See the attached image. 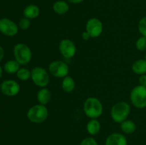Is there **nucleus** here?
Instances as JSON below:
<instances>
[{
  "label": "nucleus",
  "instance_id": "obj_4",
  "mask_svg": "<svg viewBox=\"0 0 146 145\" xmlns=\"http://www.w3.org/2000/svg\"><path fill=\"white\" fill-rule=\"evenodd\" d=\"M13 52L14 58L20 65H27L31 61L32 51L27 44L23 43L16 44L14 47Z\"/></svg>",
  "mask_w": 146,
  "mask_h": 145
},
{
  "label": "nucleus",
  "instance_id": "obj_14",
  "mask_svg": "<svg viewBox=\"0 0 146 145\" xmlns=\"http://www.w3.org/2000/svg\"><path fill=\"white\" fill-rule=\"evenodd\" d=\"M24 17L29 19H34L40 14V9L35 4H29L27 6L23 11Z\"/></svg>",
  "mask_w": 146,
  "mask_h": 145
},
{
  "label": "nucleus",
  "instance_id": "obj_1",
  "mask_svg": "<svg viewBox=\"0 0 146 145\" xmlns=\"http://www.w3.org/2000/svg\"><path fill=\"white\" fill-rule=\"evenodd\" d=\"M83 109L85 115L90 119H97L103 114L104 107L100 100L94 97H90L84 102Z\"/></svg>",
  "mask_w": 146,
  "mask_h": 145
},
{
  "label": "nucleus",
  "instance_id": "obj_19",
  "mask_svg": "<svg viewBox=\"0 0 146 145\" xmlns=\"http://www.w3.org/2000/svg\"><path fill=\"white\" fill-rule=\"evenodd\" d=\"M19 68L20 64L16 60H9L4 65V71L8 74L17 73Z\"/></svg>",
  "mask_w": 146,
  "mask_h": 145
},
{
  "label": "nucleus",
  "instance_id": "obj_12",
  "mask_svg": "<svg viewBox=\"0 0 146 145\" xmlns=\"http://www.w3.org/2000/svg\"><path fill=\"white\" fill-rule=\"evenodd\" d=\"M105 145H128V141L125 135L115 132L108 135L106 139Z\"/></svg>",
  "mask_w": 146,
  "mask_h": 145
},
{
  "label": "nucleus",
  "instance_id": "obj_26",
  "mask_svg": "<svg viewBox=\"0 0 146 145\" xmlns=\"http://www.w3.org/2000/svg\"><path fill=\"white\" fill-rule=\"evenodd\" d=\"M138 82H139V85H143V86H146V74L140 75Z\"/></svg>",
  "mask_w": 146,
  "mask_h": 145
},
{
  "label": "nucleus",
  "instance_id": "obj_32",
  "mask_svg": "<svg viewBox=\"0 0 146 145\" xmlns=\"http://www.w3.org/2000/svg\"><path fill=\"white\" fill-rule=\"evenodd\" d=\"M0 90H1V84H0Z\"/></svg>",
  "mask_w": 146,
  "mask_h": 145
},
{
  "label": "nucleus",
  "instance_id": "obj_31",
  "mask_svg": "<svg viewBox=\"0 0 146 145\" xmlns=\"http://www.w3.org/2000/svg\"><path fill=\"white\" fill-rule=\"evenodd\" d=\"M145 60L146 61V53H145Z\"/></svg>",
  "mask_w": 146,
  "mask_h": 145
},
{
  "label": "nucleus",
  "instance_id": "obj_8",
  "mask_svg": "<svg viewBox=\"0 0 146 145\" xmlns=\"http://www.w3.org/2000/svg\"><path fill=\"white\" fill-rule=\"evenodd\" d=\"M58 49L60 53L66 59H71L74 58L76 53V46L75 44L68 38H65L60 41Z\"/></svg>",
  "mask_w": 146,
  "mask_h": 145
},
{
  "label": "nucleus",
  "instance_id": "obj_3",
  "mask_svg": "<svg viewBox=\"0 0 146 145\" xmlns=\"http://www.w3.org/2000/svg\"><path fill=\"white\" fill-rule=\"evenodd\" d=\"M27 117L29 120L33 123H42L48 118V110L46 105L38 103L33 105L28 109Z\"/></svg>",
  "mask_w": 146,
  "mask_h": 145
},
{
  "label": "nucleus",
  "instance_id": "obj_27",
  "mask_svg": "<svg viewBox=\"0 0 146 145\" xmlns=\"http://www.w3.org/2000/svg\"><path fill=\"white\" fill-rule=\"evenodd\" d=\"M81 36H82L83 39L85 40V41H88V40H89L90 38H91V36H90V35L88 34V33L86 31H84V32L82 33V35H81Z\"/></svg>",
  "mask_w": 146,
  "mask_h": 145
},
{
  "label": "nucleus",
  "instance_id": "obj_17",
  "mask_svg": "<svg viewBox=\"0 0 146 145\" xmlns=\"http://www.w3.org/2000/svg\"><path fill=\"white\" fill-rule=\"evenodd\" d=\"M101 123L97 119H91L87 123L86 130L90 135H96L101 130Z\"/></svg>",
  "mask_w": 146,
  "mask_h": 145
},
{
  "label": "nucleus",
  "instance_id": "obj_18",
  "mask_svg": "<svg viewBox=\"0 0 146 145\" xmlns=\"http://www.w3.org/2000/svg\"><path fill=\"white\" fill-rule=\"evenodd\" d=\"M75 81L72 77L67 75L65 78H63L62 82H61V88L63 90L66 92H71L75 89Z\"/></svg>",
  "mask_w": 146,
  "mask_h": 145
},
{
  "label": "nucleus",
  "instance_id": "obj_29",
  "mask_svg": "<svg viewBox=\"0 0 146 145\" xmlns=\"http://www.w3.org/2000/svg\"><path fill=\"white\" fill-rule=\"evenodd\" d=\"M68 1H69L70 3H71V4H80V3L83 2V1H84V0H68Z\"/></svg>",
  "mask_w": 146,
  "mask_h": 145
},
{
  "label": "nucleus",
  "instance_id": "obj_23",
  "mask_svg": "<svg viewBox=\"0 0 146 145\" xmlns=\"http://www.w3.org/2000/svg\"><path fill=\"white\" fill-rule=\"evenodd\" d=\"M138 31L141 36L146 37V16L143 17L138 22Z\"/></svg>",
  "mask_w": 146,
  "mask_h": 145
},
{
  "label": "nucleus",
  "instance_id": "obj_9",
  "mask_svg": "<svg viewBox=\"0 0 146 145\" xmlns=\"http://www.w3.org/2000/svg\"><path fill=\"white\" fill-rule=\"evenodd\" d=\"M104 30L102 21L97 18H91L87 21L86 31L88 33L91 38H98L101 35Z\"/></svg>",
  "mask_w": 146,
  "mask_h": 145
},
{
  "label": "nucleus",
  "instance_id": "obj_11",
  "mask_svg": "<svg viewBox=\"0 0 146 145\" xmlns=\"http://www.w3.org/2000/svg\"><path fill=\"white\" fill-rule=\"evenodd\" d=\"M1 91L6 96H16L20 91V85L14 80H7L1 84Z\"/></svg>",
  "mask_w": 146,
  "mask_h": 145
},
{
  "label": "nucleus",
  "instance_id": "obj_7",
  "mask_svg": "<svg viewBox=\"0 0 146 145\" xmlns=\"http://www.w3.org/2000/svg\"><path fill=\"white\" fill-rule=\"evenodd\" d=\"M69 68L62 61H54L48 65V72L57 78H64L68 75Z\"/></svg>",
  "mask_w": 146,
  "mask_h": 145
},
{
  "label": "nucleus",
  "instance_id": "obj_21",
  "mask_svg": "<svg viewBox=\"0 0 146 145\" xmlns=\"http://www.w3.org/2000/svg\"><path fill=\"white\" fill-rule=\"evenodd\" d=\"M17 78L22 81L28 80L29 78H31V71H29L28 68H20L19 70L17 72Z\"/></svg>",
  "mask_w": 146,
  "mask_h": 145
},
{
  "label": "nucleus",
  "instance_id": "obj_10",
  "mask_svg": "<svg viewBox=\"0 0 146 145\" xmlns=\"http://www.w3.org/2000/svg\"><path fill=\"white\" fill-rule=\"evenodd\" d=\"M19 27L12 20L7 18L0 19V32L7 36H14L18 34Z\"/></svg>",
  "mask_w": 146,
  "mask_h": 145
},
{
  "label": "nucleus",
  "instance_id": "obj_22",
  "mask_svg": "<svg viewBox=\"0 0 146 145\" xmlns=\"http://www.w3.org/2000/svg\"><path fill=\"white\" fill-rule=\"evenodd\" d=\"M135 47L139 51H144L146 50V37L141 36L135 42Z\"/></svg>",
  "mask_w": 146,
  "mask_h": 145
},
{
  "label": "nucleus",
  "instance_id": "obj_13",
  "mask_svg": "<svg viewBox=\"0 0 146 145\" xmlns=\"http://www.w3.org/2000/svg\"><path fill=\"white\" fill-rule=\"evenodd\" d=\"M51 98V91L46 88H42L38 91L36 95V99L38 103L46 105L50 102Z\"/></svg>",
  "mask_w": 146,
  "mask_h": 145
},
{
  "label": "nucleus",
  "instance_id": "obj_16",
  "mask_svg": "<svg viewBox=\"0 0 146 145\" xmlns=\"http://www.w3.org/2000/svg\"><path fill=\"white\" fill-rule=\"evenodd\" d=\"M132 71L137 75L146 74V61L145 59H139L135 61L132 65Z\"/></svg>",
  "mask_w": 146,
  "mask_h": 145
},
{
  "label": "nucleus",
  "instance_id": "obj_15",
  "mask_svg": "<svg viewBox=\"0 0 146 145\" xmlns=\"http://www.w3.org/2000/svg\"><path fill=\"white\" fill-rule=\"evenodd\" d=\"M53 10L54 12L59 15L66 14L69 10V5L68 3L63 0H58L53 4Z\"/></svg>",
  "mask_w": 146,
  "mask_h": 145
},
{
  "label": "nucleus",
  "instance_id": "obj_5",
  "mask_svg": "<svg viewBox=\"0 0 146 145\" xmlns=\"http://www.w3.org/2000/svg\"><path fill=\"white\" fill-rule=\"evenodd\" d=\"M130 100L134 107L138 109L146 107V86L138 85L134 87L130 94Z\"/></svg>",
  "mask_w": 146,
  "mask_h": 145
},
{
  "label": "nucleus",
  "instance_id": "obj_28",
  "mask_svg": "<svg viewBox=\"0 0 146 145\" xmlns=\"http://www.w3.org/2000/svg\"><path fill=\"white\" fill-rule=\"evenodd\" d=\"M4 57V50L2 46L0 45V62L2 61V59Z\"/></svg>",
  "mask_w": 146,
  "mask_h": 145
},
{
  "label": "nucleus",
  "instance_id": "obj_6",
  "mask_svg": "<svg viewBox=\"0 0 146 145\" xmlns=\"http://www.w3.org/2000/svg\"><path fill=\"white\" fill-rule=\"evenodd\" d=\"M31 78L34 83L39 88H46L49 84V73L45 68L36 66L31 70Z\"/></svg>",
  "mask_w": 146,
  "mask_h": 145
},
{
  "label": "nucleus",
  "instance_id": "obj_20",
  "mask_svg": "<svg viewBox=\"0 0 146 145\" xmlns=\"http://www.w3.org/2000/svg\"><path fill=\"white\" fill-rule=\"evenodd\" d=\"M121 129L125 134H131L136 130V125L133 120L126 119L121 123Z\"/></svg>",
  "mask_w": 146,
  "mask_h": 145
},
{
  "label": "nucleus",
  "instance_id": "obj_30",
  "mask_svg": "<svg viewBox=\"0 0 146 145\" xmlns=\"http://www.w3.org/2000/svg\"><path fill=\"white\" fill-rule=\"evenodd\" d=\"M2 74H3V70H2V68L1 67V65H0V79H1V78L2 77Z\"/></svg>",
  "mask_w": 146,
  "mask_h": 145
},
{
  "label": "nucleus",
  "instance_id": "obj_24",
  "mask_svg": "<svg viewBox=\"0 0 146 145\" xmlns=\"http://www.w3.org/2000/svg\"><path fill=\"white\" fill-rule=\"evenodd\" d=\"M31 26V21L30 19L24 17L21 19H20L19 22V27L22 30H27Z\"/></svg>",
  "mask_w": 146,
  "mask_h": 145
},
{
  "label": "nucleus",
  "instance_id": "obj_2",
  "mask_svg": "<svg viewBox=\"0 0 146 145\" xmlns=\"http://www.w3.org/2000/svg\"><path fill=\"white\" fill-rule=\"evenodd\" d=\"M131 113V106L124 101H121L113 105L111 109V119L116 123H122L126 120Z\"/></svg>",
  "mask_w": 146,
  "mask_h": 145
},
{
  "label": "nucleus",
  "instance_id": "obj_25",
  "mask_svg": "<svg viewBox=\"0 0 146 145\" xmlns=\"http://www.w3.org/2000/svg\"><path fill=\"white\" fill-rule=\"evenodd\" d=\"M80 145H98L97 141L94 137H87L81 141Z\"/></svg>",
  "mask_w": 146,
  "mask_h": 145
}]
</instances>
